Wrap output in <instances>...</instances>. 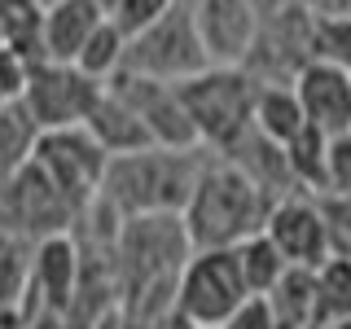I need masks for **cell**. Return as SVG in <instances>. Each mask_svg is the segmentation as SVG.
I'll use <instances>...</instances> for the list:
<instances>
[{
	"label": "cell",
	"mask_w": 351,
	"mask_h": 329,
	"mask_svg": "<svg viewBox=\"0 0 351 329\" xmlns=\"http://www.w3.org/2000/svg\"><path fill=\"white\" fill-rule=\"evenodd\" d=\"M277 206V197L259 189L237 162L211 154L197 189L184 206V228H189L193 250H237L241 241L268 228V215Z\"/></svg>",
	"instance_id": "1"
},
{
	"label": "cell",
	"mask_w": 351,
	"mask_h": 329,
	"mask_svg": "<svg viewBox=\"0 0 351 329\" xmlns=\"http://www.w3.org/2000/svg\"><path fill=\"white\" fill-rule=\"evenodd\" d=\"M206 158H211V149H167V145L119 154V158H110L97 197H106L123 219L184 215Z\"/></svg>",
	"instance_id": "2"
},
{
	"label": "cell",
	"mask_w": 351,
	"mask_h": 329,
	"mask_svg": "<svg viewBox=\"0 0 351 329\" xmlns=\"http://www.w3.org/2000/svg\"><path fill=\"white\" fill-rule=\"evenodd\" d=\"M184 97L197 145L211 154H228L255 127V101H259V80L246 66H206L202 75L176 84Z\"/></svg>",
	"instance_id": "3"
},
{
	"label": "cell",
	"mask_w": 351,
	"mask_h": 329,
	"mask_svg": "<svg viewBox=\"0 0 351 329\" xmlns=\"http://www.w3.org/2000/svg\"><path fill=\"white\" fill-rule=\"evenodd\" d=\"M206 66H211V58H206V44L197 36L189 0H176L167 14L154 18L145 31L128 36L123 71L149 75V80H167V84H184L193 75H202Z\"/></svg>",
	"instance_id": "4"
},
{
	"label": "cell",
	"mask_w": 351,
	"mask_h": 329,
	"mask_svg": "<svg viewBox=\"0 0 351 329\" xmlns=\"http://www.w3.org/2000/svg\"><path fill=\"white\" fill-rule=\"evenodd\" d=\"M316 9L307 0H290V5L272 9V14L259 18V36L250 44V58L241 62L255 80L268 88V84H281V88H294V80L321 58L316 49Z\"/></svg>",
	"instance_id": "5"
},
{
	"label": "cell",
	"mask_w": 351,
	"mask_h": 329,
	"mask_svg": "<svg viewBox=\"0 0 351 329\" xmlns=\"http://www.w3.org/2000/svg\"><path fill=\"white\" fill-rule=\"evenodd\" d=\"M246 299L250 285L241 277L237 250H193L176 285V312L197 329H219Z\"/></svg>",
	"instance_id": "6"
},
{
	"label": "cell",
	"mask_w": 351,
	"mask_h": 329,
	"mask_svg": "<svg viewBox=\"0 0 351 329\" xmlns=\"http://www.w3.org/2000/svg\"><path fill=\"white\" fill-rule=\"evenodd\" d=\"M106 97V84L84 75L71 62H36L31 66V84L22 93V110L40 132L58 127H84L97 101Z\"/></svg>",
	"instance_id": "7"
},
{
	"label": "cell",
	"mask_w": 351,
	"mask_h": 329,
	"mask_svg": "<svg viewBox=\"0 0 351 329\" xmlns=\"http://www.w3.org/2000/svg\"><path fill=\"white\" fill-rule=\"evenodd\" d=\"M31 158L44 167L58 189L75 202V211H88L101 193L106 167H110V154L97 145V136L88 127H58V132H40L36 154Z\"/></svg>",
	"instance_id": "8"
},
{
	"label": "cell",
	"mask_w": 351,
	"mask_h": 329,
	"mask_svg": "<svg viewBox=\"0 0 351 329\" xmlns=\"http://www.w3.org/2000/svg\"><path fill=\"white\" fill-rule=\"evenodd\" d=\"M75 219H80L75 202L44 175V167L36 158L0 189V224L22 233V237H31V241L71 233Z\"/></svg>",
	"instance_id": "9"
},
{
	"label": "cell",
	"mask_w": 351,
	"mask_h": 329,
	"mask_svg": "<svg viewBox=\"0 0 351 329\" xmlns=\"http://www.w3.org/2000/svg\"><path fill=\"white\" fill-rule=\"evenodd\" d=\"M123 101L141 114L149 141L154 145H167V149H202L197 145V127L184 110V97L180 88L167 84V80H149V75H136V71H119L110 80Z\"/></svg>",
	"instance_id": "10"
},
{
	"label": "cell",
	"mask_w": 351,
	"mask_h": 329,
	"mask_svg": "<svg viewBox=\"0 0 351 329\" xmlns=\"http://www.w3.org/2000/svg\"><path fill=\"white\" fill-rule=\"evenodd\" d=\"M272 241L281 246V255L294 268H321L325 259H334V233H329V215L321 206V197L312 193H290L277 197L263 228Z\"/></svg>",
	"instance_id": "11"
},
{
	"label": "cell",
	"mask_w": 351,
	"mask_h": 329,
	"mask_svg": "<svg viewBox=\"0 0 351 329\" xmlns=\"http://www.w3.org/2000/svg\"><path fill=\"white\" fill-rule=\"evenodd\" d=\"M80 272H84V246L75 233L36 241V277H31V294L18 316H36V312L66 316L75 303V290H80Z\"/></svg>",
	"instance_id": "12"
},
{
	"label": "cell",
	"mask_w": 351,
	"mask_h": 329,
	"mask_svg": "<svg viewBox=\"0 0 351 329\" xmlns=\"http://www.w3.org/2000/svg\"><path fill=\"white\" fill-rule=\"evenodd\" d=\"M189 5L211 66H241L250 58V44H255L263 18L255 0H189Z\"/></svg>",
	"instance_id": "13"
},
{
	"label": "cell",
	"mask_w": 351,
	"mask_h": 329,
	"mask_svg": "<svg viewBox=\"0 0 351 329\" xmlns=\"http://www.w3.org/2000/svg\"><path fill=\"white\" fill-rule=\"evenodd\" d=\"M294 93H299L303 114H307L312 127H321L325 136L351 132V71L316 58L299 80H294Z\"/></svg>",
	"instance_id": "14"
},
{
	"label": "cell",
	"mask_w": 351,
	"mask_h": 329,
	"mask_svg": "<svg viewBox=\"0 0 351 329\" xmlns=\"http://www.w3.org/2000/svg\"><path fill=\"white\" fill-rule=\"evenodd\" d=\"M106 22V9L97 0H58L44 9L40 27V62H80L84 44Z\"/></svg>",
	"instance_id": "15"
},
{
	"label": "cell",
	"mask_w": 351,
	"mask_h": 329,
	"mask_svg": "<svg viewBox=\"0 0 351 329\" xmlns=\"http://www.w3.org/2000/svg\"><path fill=\"white\" fill-rule=\"evenodd\" d=\"M219 158L237 162V167L246 171L250 180L259 184V189H268L272 197L299 193V184H294V171H290V158H285V145L268 141V136H263V132H255V127H250L228 154H219Z\"/></svg>",
	"instance_id": "16"
},
{
	"label": "cell",
	"mask_w": 351,
	"mask_h": 329,
	"mask_svg": "<svg viewBox=\"0 0 351 329\" xmlns=\"http://www.w3.org/2000/svg\"><path fill=\"white\" fill-rule=\"evenodd\" d=\"M84 127L97 136V145H101L110 158H119V154H136V149H149V145H154L149 132H145V123H141V114H136V110H132L110 84H106V97L97 101V110L88 114Z\"/></svg>",
	"instance_id": "17"
},
{
	"label": "cell",
	"mask_w": 351,
	"mask_h": 329,
	"mask_svg": "<svg viewBox=\"0 0 351 329\" xmlns=\"http://www.w3.org/2000/svg\"><path fill=\"white\" fill-rule=\"evenodd\" d=\"M263 299H268L272 316H277V329H321L316 268H290Z\"/></svg>",
	"instance_id": "18"
},
{
	"label": "cell",
	"mask_w": 351,
	"mask_h": 329,
	"mask_svg": "<svg viewBox=\"0 0 351 329\" xmlns=\"http://www.w3.org/2000/svg\"><path fill=\"white\" fill-rule=\"evenodd\" d=\"M36 277V241L0 224V312H22Z\"/></svg>",
	"instance_id": "19"
},
{
	"label": "cell",
	"mask_w": 351,
	"mask_h": 329,
	"mask_svg": "<svg viewBox=\"0 0 351 329\" xmlns=\"http://www.w3.org/2000/svg\"><path fill=\"white\" fill-rule=\"evenodd\" d=\"M307 127V114H303V101L294 88H281V84H259V101H255V132H263L268 141L277 145H290L294 136Z\"/></svg>",
	"instance_id": "20"
},
{
	"label": "cell",
	"mask_w": 351,
	"mask_h": 329,
	"mask_svg": "<svg viewBox=\"0 0 351 329\" xmlns=\"http://www.w3.org/2000/svg\"><path fill=\"white\" fill-rule=\"evenodd\" d=\"M36 141H40V127L27 119V110H22V106H5V110H0V189H5V184L31 162Z\"/></svg>",
	"instance_id": "21"
},
{
	"label": "cell",
	"mask_w": 351,
	"mask_h": 329,
	"mask_svg": "<svg viewBox=\"0 0 351 329\" xmlns=\"http://www.w3.org/2000/svg\"><path fill=\"white\" fill-rule=\"evenodd\" d=\"M285 158H290V171H294V184L299 193H312V197H325V158H329V136L321 127L307 123L299 136L285 145Z\"/></svg>",
	"instance_id": "22"
},
{
	"label": "cell",
	"mask_w": 351,
	"mask_h": 329,
	"mask_svg": "<svg viewBox=\"0 0 351 329\" xmlns=\"http://www.w3.org/2000/svg\"><path fill=\"white\" fill-rule=\"evenodd\" d=\"M237 263H241V277H246L250 294H268L272 285L294 268L268 233H255L250 241H241V246H237Z\"/></svg>",
	"instance_id": "23"
},
{
	"label": "cell",
	"mask_w": 351,
	"mask_h": 329,
	"mask_svg": "<svg viewBox=\"0 0 351 329\" xmlns=\"http://www.w3.org/2000/svg\"><path fill=\"white\" fill-rule=\"evenodd\" d=\"M123 62H128V31L119 27L114 18H106L101 27L93 31V40L84 44V53H80V71L84 75H93V80H101L110 84L119 71H123Z\"/></svg>",
	"instance_id": "24"
},
{
	"label": "cell",
	"mask_w": 351,
	"mask_h": 329,
	"mask_svg": "<svg viewBox=\"0 0 351 329\" xmlns=\"http://www.w3.org/2000/svg\"><path fill=\"white\" fill-rule=\"evenodd\" d=\"M40 27H44L40 0H0V31H5V40L36 62H40Z\"/></svg>",
	"instance_id": "25"
},
{
	"label": "cell",
	"mask_w": 351,
	"mask_h": 329,
	"mask_svg": "<svg viewBox=\"0 0 351 329\" xmlns=\"http://www.w3.org/2000/svg\"><path fill=\"white\" fill-rule=\"evenodd\" d=\"M316 294H321V325L351 316V255H334L316 268Z\"/></svg>",
	"instance_id": "26"
},
{
	"label": "cell",
	"mask_w": 351,
	"mask_h": 329,
	"mask_svg": "<svg viewBox=\"0 0 351 329\" xmlns=\"http://www.w3.org/2000/svg\"><path fill=\"white\" fill-rule=\"evenodd\" d=\"M31 66H36V58H27L14 44L0 53V106H22V93L31 84Z\"/></svg>",
	"instance_id": "27"
},
{
	"label": "cell",
	"mask_w": 351,
	"mask_h": 329,
	"mask_svg": "<svg viewBox=\"0 0 351 329\" xmlns=\"http://www.w3.org/2000/svg\"><path fill=\"white\" fill-rule=\"evenodd\" d=\"M316 49L325 62L351 71V18H321L316 22Z\"/></svg>",
	"instance_id": "28"
},
{
	"label": "cell",
	"mask_w": 351,
	"mask_h": 329,
	"mask_svg": "<svg viewBox=\"0 0 351 329\" xmlns=\"http://www.w3.org/2000/svg\"><path fill=\"white\" fill-rule=\"evenodd\" d=\"M325 197H351V132H343V136H329Z\"/></svg>",
	"instance_id": "29"
},
{
	"label": "cell",
	"mask_w": 351,
	"mask_h": 329,
	"mask_svg": "<svg viewBox=\"0 0 351 329\" xmlns=\"http://www.w3.org/2000/svg\"><path fill=\"white\" fill-rule=\"evenodd\" d=\"M171 5H176V0H123V5H119V14H114V22L128 31V36H136V31H145L154 18L167 14Z\"/></svg>",
	"instance_id": "30"
},
{
	"label": "cell",
	"mask_w": 351,
	"mask_h": 329,
	"mask_svg": "<svg viewBox=\"0 0 351 329\" xmlns=\"http://www.w3.org/2000/svg\"><path fill=\"white\" fill-rule=\"evenodd\" d=\"M219 329H277V316H272V307H268L263 294H250Z\"/></svg>",
	"instance_id": "31"
},
{
	"label": "cell",
	"mask_w": 351,
	"mask_h": 329,
	"mask_svg": "<svg viewBox=\"0 0 351 329\" xmlns=\"http://www.w3.org/2000/svg\"><path fill=\"white\" fill-rule=\"evenodd\" d=\"M316 18H351V0H307Z\"/></svg>",
	"instance_id": "32"
},
{
	"label": "cell",
	"mask_w": 351,
	"mask_h": 329,
	"mask_svg": "<svg viewBox=\"0 0 351 329\" xmlns=\"http://www.w3.org/2000/svg\"><path fill=\"white\" fill-rule=\"evenodd\" d=\"M22 329H71V325L58 312H36V316H22Z\"/></svg>",
	"instance_id": "33"
},
{
	"label": "cell",
	"mask_w": 351,
	"mask_h": 329,
	"mask_svg": "<svg viewBox=\"0 0 351 329\" xmlns=\"http://www.w3.org/2000/svg\"><path fill=\"white\" fill-rule=\"evenodd\" d=\"M0 329H22V316L18 312H0Z\"/></svg>",
	"instance_id": "34"
},
{
	"label": "cell",
	"mask_w": 351,
	"mask_h": 329,
	"mask_svg": "<svg viewBox=\"0 0 351 329\" xmlns=\"http://www.w3.org/2000/svg\"><path fill=\"white\" fill-rule=\"evenodd\" d=\"M281 5H290V0H255L259 14H272V9H281Z\"/></svg>",
	"instance_id": "35"
},
{
	"label": "cell",
	"mask_w": 351,
	"mask_h": 329,
	"mask_svg": "<svg viewBox=\"0 0 351 329\" xmlns=\"http://www.w3.org/2000/svg\"><path fill=\"white\" fill-rule=\"evenodd\" d=\"M97 5L106 9V18H114V14H119V5H123V0H97Z\"/></svg>",
	"instance_id": "36"
},
{
	"label": "cell",
	"mask_w": 351,
	"mask_h": 329,
	"mask_svg": "<svg viewBox=\"0 0 351 329\" xmlns=\"http://www.w3.org/2000/svg\"><path fill=\"white\" fill-rule=\"evenodd\" d=\"M321 329H351V316H338V321H325Z\"/></svg>",
	"instance_id": "37"
},
{
	"label": "cell",
	"mask_w": 351,
	"mask_h": 329,
	"mask_svg": "<svg viewBox=\"0 0 351 329\" xmlns=\"http://www.w3.org/2000/svg\"><path fill=\"white\" fill-rule=\"evenodd\" d=\"M9 49V40H5V31H0V53H5Z\"/></svg>",
	"instance_id": "38"
},
{
	"label": "cell",
	"mask_w": 351,
	"mask_h": 329,
	"mask_svg": "<svg viewBox=\"0 0 351 329\" xmlns=\"http://www.w3.org/2000/svg\"><path fill=\"white\" fill-rule=\"evenodd\" d=\"M40 5H44V9H49V5H58V0H40Z\"/></svg>",
	"instance_id": "39"
}]
</instances>
